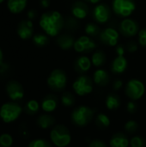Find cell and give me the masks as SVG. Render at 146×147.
<instances>
[{
  "instance_id": "cell-1",
  "label": "cell",
  "mask_w": 146,
  "mask_h": 147,
  "mask_svg": "<svg viewBox=\"0 0 146 147\" xmlns=\"http://www.w3.org/2000/svg\"><path fill=\"white\" fill-rule=\"evenodd\" d=\"M40 26L50 36H56L65 26V20L59 11H47L40 20Z\"/></svg>"
},
{
  "instance_id": "cell-2",
  "label": "cell",
  "mask_w": 146,
  "mask_h": 147,
  "mask_svg": "<svg viewBox=\"0 0 146 147\" xmlns=\"http://www.w3.org/2000/svg\"><path fill=\"white\" fill-rule=\"evenodd\" d=\"M95 110L86 105H80L73 109L71 114V122L78 127H85L94 119Z\"/></svg>"
},
{
  "instance_id": "cell-3",
  "label": "cell",
  "mask_w": 146,
  "mask_h": 147,
  "mask_svg": "<svg viewBox=\"0 0 146 147\" xmlns=\"http://www.w3.org/2000/svg\"><path fill=\"white\" fill-rule=\"evenodd\" d=\"M50 140L55 146H68L71 142V132L65 125H55L50 132Z\"/></svg>"
},
{
  "instance_id": "cell-4",
  "label": "cell",
  "mask_w": 146,
  "mask_h": 147,
  "mask_svg": "<svg viewBox=\"0 0 146 147\" xmlns=\"http://www.w3.org/2000/svg\"><path fill=\"white\" fill-rule=\"evenodd\" d=\"M23 109L15 102H8L0 107V118L4 123L16 121L22 113Z\"/></svg>"
},
{
  "instance_id": "cell-5",
  "label": "cell",
  "mask_w": 146,
  "mask_h": 147,
  "mask_svg": "<svg viewBox=\"0 0 146 147\" xmlns=\"http://www.w3.org/2000/svg\"><path fill=\"white\" fill-rule=\"evenodd\" d=\"M46 84L52 91H63L67 84L66 73L61 69H55L52 71L46 79Z\"/></svg>"
},
{
  "instance_id": "cell-6",
  "label": "cell",
  "mask_w": 146,
  "mask_h": 147,
  "mask_svg": "<svg viewBox=\"0 0 146 147\" xmlns=\"http://www.w3.org/2000/svg\"><path fill=\"white\" fill-rule=\"evenodd\" d=\"M74 92L79 96H85L93 91V80L86 76H79L72 84Z\"/></svg>"
},
{
  "instance_id": "cell-7",
  "label": "cell",
  "mask_w": 146,
  "mask_h": 147,
  "mask_svg": "<svg viewBox=\"0 0 146 147\" xmlns=\"http://www.w3.org/2000/svg\"><path fill=\"white\" fill-rule=\"evenodd\" d=\"M145 91V84L142 81L133 78L129 80L126 85L125 92L128 98H130L133 101L139 100L141 97H143Z\"/></svg>"
},
{
  "instance_id": "cell-8",
  "label": "cell",
  "mask_w": 146,
  "mask_h": 147,
  "mask_svg": "<svg viewBox=\"0 0 146 147\" xmlns=\"http://www.w3.org/2000/svg\"><path fill=\"white\" fill-rule=\"evenodd\" d=\"M136 9L134 0H114L113 10L114 12L122 17H127L133 14Z\"/></svg>"
},
{
  "instance_id": "cell-9",
  "label": "cell",
  "mask_w": 146,
  "mask_h": 147,
  "mask_svg": "<svg viewBox=\"0 0 146 147\" xmlns=\"http://www.w3.org/2000/svg\"><path fill=\"white\" fill-rule=\"evenodd\" d=\"M6 93L12 102H17L24 97V89L22 85L15 80H10L6 84Z\"/></svg>"
},
{
  "instance_id": "cell-10",
  "label": "cell",
  "mask_w": 146,
  "mask_h": 147,
  "mask_svg": "<svg viewBox=\"0 0 146 147\" xmlns=\"http://www.w3.org/2000/svg\"><path fill=\"white\" fill-rule=\"evenodd\" d=\"M96 43L89 36H81L75 40L74 50L77 53H89L96 49Z\"/></svg>"
},
{
  "instance_id": "cell-11",
  "label": "cell",
  "mask_w": 146,
  "mask_h": 147,
  "mask_svg": "<svg viewBox=\"0 0 146 147\" xmlns=\"http://www.w3.org/2000/svg\"><path fill=\"white\" fill-rule=\"evenodd\" d=\"M139 26L138 22L130 18L123 20L120 24V33L126 37H132L136 35L139 32Z\"/></svg>"
},
{
  "instance_id": "cell-12",
  "label": "cell",
  "mask_w": 146,
  "mask_h": 147,
  "mask_svg": "<svg viewBox=\"0 0 146 147\" xmlns=\"http://www.w3.org/2000/svg\"><path fill=\"white\" fill-rule=\"evenodd\" d=\"M100 40L108 46L116 47L119 40V33L114 28H107L100 33Z\"/></svg>"
},
{
  "instance_id": "cell-13",
  "label": "cell",
  "mask_w": 146,
  "mask_h": 147,
  "mask_svg": "<svg viewBox=\"0 0 146 147\" xmlns=\"http://www.w3.org/2000/svg\"><path fill=\"white\" fill-rule=\"evenodd\" d=\"M92 14L94 19L100 23L107 22L111 17V10L105 3H101L96 6Z\"/></svg>"
},
{
  "instance_id": "cell-14",
  "label": "cell",
  "mask_w": 146,
  "mask_h": 147,
  "mask_svg": "<svg viewBox=\"0 0 146 147\" xmlns=\"http://www.w3.org/2000/svg\"><path fill=\"white\" fill-rule=\"evenodd\" d=\"M34 25L30 20H22L18 23L17 34L22 40H28L33 36Z\"/></svg>"
},
{
  "instance_id": "cell-15",
  "label": "cell",
  "mask_w": 146,
  "mask_h": 147,
  "mask_svg": "<svg viewBox=\"0 0 146 147\" xmlns=\"http://www.w3.org/2000/svg\"><path fill=\"white\" fill-rule=\"evenodd\" d=\"M59 104L58 97L53 94H48L46 96L43 97L40 102V107L42 110L46 113H51L53 112L57 108Z\"/></svg>"
},
{
  "instance_id": "cell-16",
  "label": "cell",
  "mask_w": 146,
  "mask_h": 147,
  "mask_svg": "<svg viewBox=\"0 0 146 147\" xmlns=\"http://www.w3.org/2000/svg\"><path fill=\"white\" fill-rule=\"evenodd\" d=\"M91 65V60L87 56H80L74 62V69L77 73L83 75L84 73L89 71Z\"/></svg>"
},
{
  "instance_id": "cell-17",
  "label": "cell",
  "mask_w": 146,
  "mask_h": 147,
  "mask_svg": "<svg viewBox=\"0 0 146 147\" xmlns=\"http://www.w3.org/2000/svg\"><path fill=\"white\" fill-rule=\"evenodd\" d=\"M71 10L72 16L75 18L83 19L87 16V15L89 13V7L83 2L77 1L72 4Z\"/></svg>"
},
{
  "instance_id": "cell-18",
  "label": "cell",
  "mask_w": 146,
  "mask_h": 147,
  "mask_svg": "<svg viewBox=\"0 0 146 147\" xmlns=\"http://www.w3.org/2000/svg\"><path fill=\"white\" fill-rule=\"evenodd\" d=\"M109 145L111 147H128L130 146V140L124 133L119 132L111 137Z\"/></svg>"
},
{
  "instance_id": "cell-19",
  "label": "cell",
  "mask_w": 146,
  "mask_h": 147,
  "mask_svg": "<svg viewBox=\"0 0 146 147\" xmlns=\"http://www.w3.org/2000/svg\"><path fill=\"white\" fill-rule=\"evenodd\" d=\"M110 80V77L108 72L106 70L103 69H97L93 75V82L100 86V87H103V86H107L109 83Z\"/></svg>"
},
{
  "instance_id": "cell-20",
  "label": "cell",
  "mask_w": 146,
  "mask_h": 147,
  "mask_svg": "<svg viewBox=\"0 0 146 147\" xmlns=\"http://www.w3.org/2000/svg\"><path fill=\"white\" fill-rule=\"evenodd\" d=\"M36 124L41 129L52 128L55 126V118L49 114H41L38 116Z\"/></svg>"
},
{
  "instance_id": "cell-21",
  "label": "cell",
  "mask_w": 146,
  "mask_h": 147,
  "mask_svg": "<svg viewBox=\"0 0 146 147\" xmlns=\"http://www.w3.org/2000/svg\"><path fill=\"white\" fill-rule=\"evenodd\" d=\"M127 60L124 56H117L111 64V71L114 74H121L127 68Z\"/></svg>"
},
{
  "instance_id": "cell-22",
  "label": "cell",
  "mask_w": 146,
  "mask_h": 147,
  "mask_svg": "<svg viewBox=\"0 0 146 147\" xmlns=\"http://www.w3.org/2000/svg\"><path fill=\"white\" fill-rule=\"evenodd\" d=\"M28 0H8L7 6L9 10L13 14H19L24 10Z\"/></svg>"
},
{
  "instance_id": "cell-23",
  "label": "cell",
  "mask_w": 146,
  "mask_h": 147,
  "mask_svg": "<svg viewBox=\"0 0 146 147\" xmlns=\"http://www.w3.org/2000/svg\"><path fill=\"white\" fill-rule=\"evenodd\" d=\"M57 45L63 50H69L74 47L75 40L69 34H62L57 38Z\"/></svg>"
},
{
  "instance_id": "cell-24",
  "label": "cell",
  "mask_w": 146,
  "mask_h": 147,
  "mask_svg": "<svg viewBox=\"0 0 146 147\" xmlns=\"http://www.w3.org/2000/svg\"><path fill=\"white\" fill-rule=\"evenodd\" d=\"M106 107L108 110H116L120 107V96L115 93H109L105 100Z\"/></svg>"
},
{
  "instance_id": "cell-25",
  "label": "cell",
  "mask_w": 146,
  "mask_h": 147,
  "mask_svg": "<svg viewBox=\"0 0 146 147\" xmlns=\"http://www.w3.org/2000/svg\"><path fill=\"white\" fill-rule=\"evenodd\" d=\"M61 103L65 108H71L76 104V98L74 95L70 91H65L62 93L60 97Z\"/></svg>"
},
{
  "instance_id": "cell-26",
  "label": "cell",
  "mask_w": 146,
  "mask_h": 147,
  "mask_svg": "<svg viewBox=\"0 0 146 147\" xmlns=\"http://www.w3.org/2000/svg\"><path fill=\"white\" fill-rule=\"evenodd\" d=\"M95 124L99 129H106L110 126V119L107 115L100 113L95 118Z\"/></svg>"
},
{
  "instance_id": "cell-27",
  "label": "cell",
  "mask_w": 146,
  "mask_h": 147,
  "mask_svg": "<svg viewBox=\"0 0 146 147\" xmlns=\"http://www.w3.org/2000/svg\"><path fill=\"white\" fill-rule=\"evenodd\" d=\"M40 104L36 100H29L26 102L23 110L28 115H34L40 110Z\"/></svg>"
},
{
  "instance_id": "cell-28",
  "label": "cell",
  "mask_w": 146,
  "mask_h": 147,
  "mask_svg": "<svg viewBox=\"0 0 146 147\" xmlns=\"http://www.w3.org/2000/svg\"><path fill=\"white\" fill-rule=\"evenodd\" d=\"M106 59V54L102 51H96L91 57V63L96 67H101L105 64Z\"/></svg>"
},
{
  "instance_id": "cell-29",
  "label": "cell",
  "mask_w": 146,
  "mask_h": 147,
  "mask_svg": "<svg viewBox=\"0 0 146 147\" xmlns=\"http://www.w3.org/2000/svg\"><path fill=\"white\" fill-rule=\"evenodd\" d=\"M33 42L38 47H43L49 43L48 37L41 33H38L33 36Z\"/></svg>"
},
{
  "instance_id": "cell-30",
  "label": "cell",
  "mask_w": 146,
  "mask_h": 147,
  "mask_svg": "<svg viewBox=\"0 0 146 147\" xmlns=\"http://www.w3.org/2000/svg\"><path fill=\"white\" fill-rule=\"evenodd\" d=\"M124 129L128 134H135L139 129V125L136 121L130 120L125 123Z\"/></svg>"
},
{
  "instance_id": "cell-31",
  "label": "cell",
  "mask_w": 146,
  "mask_h": 147,
  "mask_svg": "<svg viewBox=\"0 0 146 147\" xmlns=\"http://www.w3.org/2000/svg\"><path fill=\"white\" fill-rule=\"evenodd\" d=\"M28 147H52V146L45 139H35L29 142Z\"/></svg>"
},
{
  "instance_id": "cell-32",
  "label": "cell",
  "mask_w": 146,
  "mask_h": 147,
  "mask_svg": "<svg viewBox=\"0 0 146 147\" xmlns=\"http://www.w3.org/2000/svg\"><path fill=\"white\" fill-rule=\"evenodd\" d=\"M13 145V137L9 134L0 135V147H11Z\"/></svg>"
},
{
  "instance_id": "cell-33",
  "label": "cell",
  "mask_w": 146,
  "mask_h": 147,
  "mask_svg": "<svg viewBox=\"0 0 146 147\" xmlns=\"http://www.w3.org/2000/svg\"><path fill=\"white\" fill-rule=\"evenodd\" d=\"M131 147H146V140L141 136L136 135L130 140Z\"/></svg>"
},
{
  "instance_id": "cell-34",
  "label": "cell",
  "mask_w": 146,
  "mask_h": 147,
  "mask_svg": "<svg viewBox=\"0 0 146 147\" xmlns=\"http://www.w3.org/2000/svg\"><path fill=\"white\" fill-rule=\"evenodd\" d=\"M85 33L89 36H96L100 34V28L95 23H88L85 27Z\"/></svg>"
},
{
  "instance_id": "cell-35",
  "label": "cell",
  "mask_w": 146,
  "mask_h": 147,
  "mask_svg": "<svg viewBox=\"0 0 146 147\" xmlns=\"http://www.w3.org/2000/svg\"><path fill=\"white\" fill-rule=\"evenodd\" d=\"M65 26L67 29L70 30H75L78 28V22L77 19L73 17H68L66 21L65 22Z\"/></svg>"
},
{
  "instance_id": "cell-36",
  "label": "cell",
  "mask_w": 146,
  "mask_h": 147,
  "mask_svg": "<svg viewBox=\"0 0 146 147\" xmlns=\"http://www.w3.org/2000/svg\"><path fill=\"white\" fill-rule=\"evenodd\" d=\"M139 109V107H138V104L136 103L135 101H129L126 104V110L129 114L131 115H134Z\"/></svg>"
},
{
  "instance_id": "cell-37",
  "label": "cell",
  "mask_w": 146,
  "mask_h": 147,
  "mask_svg": "<svg viewBox=\"0 0 146 147\" xmlns=\"http://www.w3.org/2000/svg\"><path fill=\"white\" fill-rule=\"evenodd\" d=\"M139 45L146 47V28H142L139 32Z\"/></svg>"
},
{
  "instance_id": "cell-38",
  "label": "cell",
  "mask_w": 146,
  "mask_h": 147,
  "mask_svg": "<svg viewBox=\"0 0 146 147\" xmlns=\"http://www.w3.org/2000/svg\"><path fill=\"white\" fill-rule=\"evenodd\" d=\"M89 147H108L106 143L102 140H99V139H96V140H93L89 142Z\"/></svg>"
},
{
  "instance_id": "cell-39",
  "label": "cell",
  "mask_w": 146,
  "mask_h": 147,
  "mask_svg": "<svg viewBox=\"0 0 146 147\" xmlns=\"http://www.w3.org/2000/svg\"><path fill=\"white\" fill-rule=\"evenodd\" d=\"M126 49L129 53H135L138 50V45L135 41H129L126 45Z\"/></svg>"
},
{
  "instance_id": "cell-40",
  "label": "cell",
  "mask_w": 146,
  "mask_h": 147,
  "mask_svg": "<svg viewBox=\"0 0 146 147\" xmlns=\"http://www.w3.org/2000/svg\"><path fill=\"white\" fill-rule=\"evenodd\" d=\"M123 87V82L120 79H116L114 83H113V89L114 90L117 91L119 90H120Z\"/></svg>"
},
{
  "instance_id": "cell-41",
  "label": "cell",
  "mask_w": 146,
  "mask_h": 147,
  "mask_svg": "<svg viewBox=\"0 0 146 147\" xmlns=\"http://www.w3.org/2000/svg\"><path fill=\"white\" fill-rule=\"evenodd\" d=\"M115 52H116L117 56H124L125 52H126V48L122 45H118V46H116Z\"/></svg>"
},
{
  "instance_id": "cell-42",
  "label": "cell",
  "mask_w": 146,
  "mask_h": 147,
  "mask_svg": "<svg viewBox=\"0 0 146 147\" xmlns=\"http://www.w3.org/2000/svg\"><path fill=\"white\" fill-rule=\"evenodd\" d=\"M37 17V11L35 9H30L28 12V18L31 21V20H34Z\"/></svg>"
},
{
  "instance_id": "cell-43",
  "label": "cell",
  "mask_w": 146,
  "mask_h": 147,
  "mask_svg": "<svg viewBox=\"0 0 146 147\" xmlns=\"http://www.w3.org/2000/svg\"><path fill=\"white\" fill-rule=\"evenodd\" d=\"M51 3V1L50 0H40V4L42 8H47L49 7Z\"/></svg>"
},
{
  "instance_id": "cell-44",
  "label": "cell",
  "mask_w": 146,
  "mask_h": 147,
  "mask_svg": "<svg viewBox=\"0 0 146 147\" xmlns=\"http://www.w3.org/2000/svg\"><path fill=\"white\" fill-rule=\"evenodd\" d=\"M3 52L0 48V66L3 65Z\"/></svg>"
},
{
  "instance_id": "cell-45",
  "label": "cell",
  "mask_w": 146,
  "mask_h": 147,
  "mask_svg": "<svg viewBox=\"0 0 146 147\" xmlns=\"http://www.w3.org/2000/svg\"><path fill=\"white\" fill-rule=\"evenodd\" d=\"M87 1H89V2H90V3H96L100 2L101 0H87Z\"/></svg>"
},
{
  "instance_id": "cell-46",
  "label": "cell",
  "mask_w": 146,
  "mask_h": 147,
  "mask_svg": "<svg viewBox=\"0 0 146 147\" xmlns=\"http://www.w3.org/2000/svg\"><path fill=\"white\" fill-rule=\"evenodd\" d=\"M3 1H4V0H0V3H3Z\"/></svg>"
}]
</instances>
